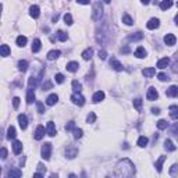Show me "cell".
<instances>
[{"instance_id":"47","label":"cell","mask_w":178,"mask_h":178,"mask_svg":"<svg viewBox=\"0 0 178 178\" xmlns=\"http://www.w3.org/2000/svg\"><path fill=\"white\" fill-rule=\"evenodd\" d=\"M157 78H159V81H161V82H164V81H168V79H170L164 73H160L159 75H157Z\"/></svg>"},{"instance_id":"11","label":"cell","mask_w":178,"mask_h":178,"mask_svg":"<svg viewBox=\"0 0 178 178\" xmlns=\"http://www.w3.org/2000/svg\"><path fill=\"white\" fill-rule=\"evenodd\" d=\"M159 25H160V21L157 18H150L149 22L146 24L147 29H156V28H159Z\"/></svg>"},{"instance_id":"32","label":"cell","mask_w":178,"mask_h":178,"mask_svg":"<svg viewBox=\"0 0 178 178\" xmlns=\"http://www.w3.org/2000/svg\"><path fill=\"white\" fill-rule=\"evenodd\" d=\"M18 70H20L21 73H25V71L28 70V63H27L25 60H20V61H18Z\"/></svg>"},{"instance_id":"41","label":"cell","mask_w":178,"mask_h":178,"mask_svg":"<svg viewBox=\"0 0 178 178\" xmlns=\"http://www.w3.org/2000/svg\"><path fill=\"white\" fill-rule=\"evenodd\" d=\"M82 135H84V131H82L81 128H75V129H74V138H75V139H81Z\"/></svg>"},{"instance_id":"26","label":"cell","mask_w":178,"mask_h":178,"mask_svg":"<svg viewBox=\"0 0 178 178\" xmlns=\"http://www.w3.org/2000/svg\"><path fill=\"white\" fill-rule=\"evenodd\" d=\"M164 160H166V156H160V157H159V160L156 161L157 173H161V168H163V163H164Z\"/></svg>"},{"instance_id":"21","label":"cell","mask_w":178,"mask_h":178,"mask_svg":"<svg viewBox=\"0 0 178 178\" xmlns=\"http://www.w3.org/2000/svg\"><path fill=\"white\" fill-rule=\"evenodd\" d=\"M57 100H59V96H57L56 93H53L46 99V105L47 106H54L56 103H57Z\"/></svg>"},{"instance_id":"6","label":"cell","mask_w":178,"mask_h":178,"mask_svg":"<svg viewBox=\"0 0 178 178\" xmlns=\"http://www.w3.org/2000/svg\"><path fill=\"white\" fill-rule=\"evenodd\" d=\"M109 63H110V67H111V68H114L115 71H123V68H124V67H123V64L120 63L117 59H114V57H113V59H110V61H109Z\"/></svg>"},{"instance_id":"14","label":"cell","mask_w":178,"mask_h":178,"mask_svg":"<svg viewBox=\"0 0 178 178\" xmlns=\"http://www.w3.org/2000/svg\"><path fill=\"white\" fill-rule=\"evenodd\" d=\"M41 77H42V73H41V75H39V77H35V75H32L31 78L28 79V86H29V88H35V86H36V84L41 81Z\"/></svg>"},{"instance_id":"28","label":"cell","mask_w":178,"mask_h":178,"mask_svg":"<svg viewBox=\"0 0 178 178\" xmlns=\"http://www.w3.org/2000/svg\"><path fill=\"white\" fill-rule=\"evenodd\" d=\"M170 115L173 120H178V107L177 106H171L170 107Z\"/></svg>"},{"instance_id":"45","label":"cell","mask_w":178,"mask_h":178,"mask_svg":"<svg viewBox=\"0 0 178 178\" xmlns=\"http://www.w3.org/2000/svg\"><path fill=\"white\" fill-rule=\"evenodd\" d=\"M134 107H135L136 110H141V107H142V99H135L134 100Z\"/></svg>"},{"instance_id":"33","label":"cell","mask_w":178,"mask_h":178,"mask_svg":"<svg viewBox=\"0 0 178 178\" xmlns=\"http://www.w3.org/2000/svg\"><path fill=\"white\" fill-rule=\"evenodd\" d=\"M0 52H1V56H3V57H7V56L10 54V47H9L7 45H1Z\"/></svg>"},{"instance_id":"10","label":"cell","mask_w":178,"mask_h":178,"mask_svg":"<svg viewBox=\"0 0 178 178\" xmlns=\"http://www.w3.org/2000/svg\"><path fill=\"white\" fill-rule=\"evenodd\" d=\"M166 95L171 96V97H178V86H175V85L170 86L167 91H166Z\"/></svg>"},{"instance_id":"16","label":"cell","mask_w":178,"mask_h":178,"mask_svg":"<svg viewBox=\"0 0 178 178\" xmlns=\"http://www.w3.org/2000/svg\"><path fill=\"white\" fill-rule=\"evenodd\" d=\"M103 99H105V92H103V91H97V92L93 95V97H92L93 103H99V102H102Z\"/></svg>"},{"instance_id":"37","label":"cell","mask_w":178,"mask_h":178,"mask_svg":"<svg viewBox=\"0 0 178 178\" xmlns=\"http://www.w3.org/2000/svg\"><path fill=\"white\" fill-rule=\"evenodd\" d=\"M65 155H67L68 159H74V157L78 155V150H77V149H68V150L65 152Z\"/></svg>"},{"instance_id":"5","label":"cell","mask_w":178,"mask_h":178,"mask_svg":"<svg viewBox=\"0 0 178 178\" xmlns=\"http://www.w3.org/2000/svg\"><path fill=\"white\" fill-rule=\"evenodd\" d=\"M157 97H159V92L156 91V88H149V89H147V93H146L147 100L153 102V100H156Z\"/></svg>"},{"instance_id":"1","label":"cell","mask_w":178,"mask_h":178,"mask_svg":"<svg viewBox=\"0 0 178 178\" xmlns=\"http://www.w3.org/2000/svg\"><path fill=\"white\" fill-rule=\"evenodd\" d=\"M135 173L136 170L134 163L131 160H128V159H123V160H120L117 163L114 174L117 177H132V175H135Z\"/></svg>"},{"instance_id":"53","label":"cell","mask_w":178,"mask_h":178,"mask_svg":"<svg viewBox=\"0 0 178 178\" xmlns=\"http://www.w3.org/2000/svg\"><path fill=\"white\" fill-rule=\"evenodd\" d=\"M106 57H107V53H106V50H99V59L106 60Z\"/></svg>"},{"instance_id":"4","label":"cell","mask_w":178,"mask_h":178,"mask_svg":"<svg viewBox=\"0 0 178 178\" xmlns=\"http://www.w3.org/2000/svg\"><path fill=\"white\" fill-rule=\"evenodd\" d=\"M71 100H73L74 105L77 106H84L85 105V97L79 92H75V93L71 96Z\"/></svg>"},{"instance_id":"15","label":"cell","mask_w":178,"mask_h":178,"mask_svg":"<svg viewBox=\"0 0 178 178\" xmlns=\"http://www.w3.org/2000/svg\"><path fill=\"white\" fill-rule=\"evenodd\" d=\"M33 102H35V91H33V88H29L27 92V103L31 105Z\"/></svg>"},{"instance_id":"35","label":"cell","mask_w":178,"mask_h":178,"mask_svg":"<svg viewBox=\"0 0 178 178\" xmlns=\"http://www.w3.org/2000/svg\"><path fill=\"white\" fill-rule=\"evenodd\" d=\"M27 42H28V39H27L25 36H22V35H20V36L17 38V45H18V46H22V47H24V46L27 45Z\"/></svg>"},{"instance_id":"54","label":"cell","mask_w":178,"mask_h":178,"mask_svg":"<svg viewBox=\"0 0 178 178\" xmlns=\"http://www.w3.org/2000/svg\"><path fill=\"white\" fill-rule=\"evenodd\" d=\"M171 132H173L174 135L178 136V123H175V124L173 125V128H171Z\"/></svg>"},{"instance_id":"34","label":"cell","mask_w":178,"mask_h":178,"mask_svg":"<svg viewBox=\"0 0 178 178\" xmlns=\"http://www.w3.org/2000/svg\"><path fill=\"white\" fill-rule=\"evenodd\" d=\"M147 142H149V139H147L146 136H139V139H138V146L145 147L147 145Z\"/></svg>"},{"instance_id":"50","label":"cell","mask_w":178,"mask_h":178,"mask_svg":"<svg viewBox=\"0 0 178 178\" xmlns=\"http://www.w3.org/2000/svg\"><path fill=\"white\" fill-rule=\"evenodd\" d=\"M71 129H75V123H74V121H70V123L65 125V131H71Z\"/></svg>"},{"instance_id":"61","label":"cell","mask_w":178,"mask_h":178,"mask_svg":"<svg viewBox=\"0 0 178 178\" xmlns=\"http://www.w3.org/2000/svg\"><path fill=\"white\" fill-rule=\"evenodd\" d=\"M175 24H177V25H178V14H177V15H175Z\"/></svg>"},{"instance_id":"2","label":"cell","mask_w":178,"mask_h":178,"mask_svg":"<svg viewBox=\"0 0 178 178\" xmlns=\"http://www.w3.org/2000/svg\"><path fill=\"white\" fill-rule=\"evenodd\" d=\"M103 15V7L100 3H95L93 4V13H92V18L95 21H99Z\"/></svg>"},{"instance_id":"39","label":"cell","mask_w":178,"mask_h":178,"mask_svg":"<svg viewBox=\"0 0 178 178\" xmlns=\"http://www.w3.org/2000/svg\"><path fill=\"white\" fill-rule=\"evenodd\" d=\"M123 22H124L125 25H132V24H134V20H132L128 14H124V15H123Z\"/></svg>"},{"instance_id":"8","label":"cell","mask_w":178,"mask_h":178,"mask_svg":"<svg viewBox=\"0 0 178 178\" xmlns=\"http://www.w3.org/2000/svg\"><path fill=\"white\" fill-rule=\"evenodd\" d=\"M175 36L173 35V33H167L166 36H164V43L167 45V46H174L175 45Z\"/></svg>"},{"instance_id":"20","label":"cell","mask_w":178,"mask_h":178,"mask_svg":"<svg viewBox=\"0 0 178 178\" xmlns=\"http://www.w3.org/2000/svg\"><path fill=\"white\" fill-rule=\"evenodd\" d=\"M67 71H70V73H75V71H78V68H79V64L77 63V61H71V63L67 64Z\"/></svg>"},{"instance_id":"31","label":"cell","mask_w":178,"mask_h":178,"mask_svg":"<svg viewBox=\"0 0 178 178\" xmlns=\"http://www.w3.org/2000/svg\"><path fill=\"white\" fill-rule=\"evenodd\" d=\"M59 56H60V50H50L47 53V59L49 60H56Z\"/></svg>"},{"instance_id":"38","label":"cell","mask_w":178,"mask_h":178,"mask_svg":"<svg viewBox=\"0 0 178 178\" xmlns=\"http://www.w3.org/2000/svg\"><path fill=\"white\" fill-rule=\"evenodd\" d=\"M67 38H68V36H67V33H65V32H63V31L57 32V39H59L60 42H65V41H67Z\"/></svg>"},{"instance_id":"60","label":"cell","mask_w":178,"mask_h":178,"mask_svg":"<svg viewBox=\"0 0 178 178\" xmlns=\"http://www.w3.org/2000/svg\"><path fill=\"white\" fill-rule=\"evenodd\" d=\"M149 1H150V0H141V3H142V4H145V6L149 4Z\"/></svg>"},{"instance_id":"58","label":"cell","mask_w":178,"mask_h":178,"mask_svg":"<svg viewBox=\"0 0 178 178\" xmlns=\"http://www.w3.org/2000/svg\"><path fill=\"white\" fill-rule=\"evenodd\" d=\"M152 113H153V114H159V113H160V110H159V109H155V107H153V109H152Z\"/></svg>"},{"instance_id":"25","label":"cell","mask_w":178,"mask_h":178,"mask_svg":"<svg viewBox=\"0 0 178 178\" xmlns=\"http://www.w3.org/2000/svg\"><path fill=\"white\" fill-rule=\"evenodd\" d=\"M135 56L138 57V59H143V57L146 56V50H145V47L139 46V47L135 50Z\"/></svg>"},{"instance_id":"48","label":"cell","mask_w":178,"mask_h":178,"mask_svg":"<svg viewBox=\"0 0 178 178\" xmlns=\"http://www.w3.org/2000/svg\"><path fill=\"white\" fill-rule=\"evenodd\" d=\"M178 174V164H174L170 168V175H177Z\"/></svg>"},{"instance_id":"56","label":"cell","mask_w":178,"mask_h":178,"mask_svg":"<svg viewBox=\"0 0 178 178\" xmlns=\"http://www.w3.org/2000/svg\"><path fill=\"white\" fill-rule=\"evenodd\" d=\"M79 4H89L91 3V0H77Z\"/></svg>"},{"instance_id":"27","label":"cell","mask_w":178,"mask_h":178,"mask_svg":"<svg viewBox=\"0 0 178 178\" xmlns=\"http://www.w3.org/2000/svg\"><path fill=\"white\" fill-rule=\"evenodd\" d=\"M92 54H93V50L89 47V49H86V50L82 52V59H84V60H91V59H92Z\"/></svg>"},{"instance_id":"44","label":"cell","mask_w":178,"mask_h":178,"mask_svg":"<svg viewBox=\"0 0 178 178\" xmlns=\"http://www.w3.org/2000/svg\"><path fill=\"white\" fill-rule=\"evenodd\" d=\"M86 121H88V124H93L95 121H96V114H95V113H89Z\"/></svg>"},{"instance_id":"49","label":"cell","mask_w":178,"mask_h":178,"mask_svg":"<svg viewBox=\"0 0 178 178\" xmlns=\"http://www.w3.org/2000/svg\"><path fill=\"white\" fill-rule=\"evenodd\" d=\"M52 82H49V81H46V82H45V84L42 85V89L43 91H49V89H52Z\"/></svg>"},{"instance_id":"13","label":"cell","mask_w":178,"mask_h":178,"mask_svg":"<svg viewBox=\"0 0 178 178\" xmlns=\"http://www.w3.org/2000/svg\"><path fill=\"white\" fill-rule=\"evenodd\" d=\"M168 64H170V59H168V57H163V59H160V60L157 61V68L164 70Z\"/></svg>"},{"instance_id":"36","label":"cell","mask_w":178,"mask_h":178,"mask_svg":"<svg viewBox=\"0 0 178 178\" xmlns=\"http://www.w3.org/2000/svg\"><path fill=\"white\" fill-rule=\"evenodd\" d=\"M143 38V33L142 32H136V33H134V35H129V41H139V39H142Z\"/></svg>"},{"instance_id":"46","label":"cell","mask_w":178,"mask_h":178,"mask_svg":"<svg viewBox=\"0 0 178 178\" xmlns=\"http://www.w3.org/2000/svg\"><path fill=\"white\" fill-rule=\"evenodd\" d=\"M54 79H56V82H57V84H63V82H64V75H63V74H56Z\"/></svg>"},{"instance_id":"23","label":"cell","mask_w":178,"mask_h":178,"mask_svg":"<svg viewBox=\"0 0 178 178\" xmlns=\"http://www.w3.org/2000/svg\"><path fill=\"white\" fill-rule=\"evenodd\" d=\"M171 6H173V0H163V1L160 3V9H161L163 11L168 10Z\"/></svg>"},{"instance_id":"30","label":"cell","mask_w":178,"mask_h":178,"mask_svg":"<svg viewBox=\"0 0 178 178\" xmlns=\"http://www.w3.org/2000/svg\"><path fill=\"white\" fill-rule=\"evenodd\" d=\"M41 46H42V45H41V41H39V39H35V41L32 42V52L33 53L39 52V50H41Z\"/></svg>"},{"instance_id":"7","label":"cell","mask_w":178,"mask_h":178,"mask_svg":"<svg viewBox=\"0 0 178 178\" xmlns=\"http://www.w3.org/2000/svg\"><path fill=\"white\" fill-rule=\"evenodd\" d=\"M46 134L49 136L56 135V125H54V123H52V121L47 123V125H46Z\"/></svg>"},{"instance_id":"19","label":"cell","mask_w":178,"mask_h":178,"mask_svg":"<svg viewBox=\"0 0 178 178\" xmlns=\"http://www.w3.org/2000/svg\"><path fill=\"white\" fill-rule=\"evenodd\" d=\"M13 150H14L15 155H20L22 152V143L20 141H14V142H13Z\"/></svg>"},{"instance_id":"55","label":"cell","mask_w":178,"mask_h":178,"mask_svg":"<svg viewBox=\"0 0 178 178\" xmlns=\"http://www.w3.org/2000/svg\"><path fill=\"white\" fill-rule=\"evenodd\" d=\"M0 155H1V159L4 160V159L7 157V149H6V147H1V152H0Z\"/></svg>"},{"instance_id":"29","label":"cell","mask_w":178,"mask_h":178,"mask_svg":"<svg viewBox=\"0 0 178 178\" xmlns=\"http://www.w3.org/2000/svg\"><path fill=\"white\" fill-rule=\"evenodd\" d=\"M17 136V132H15V128L11 125L9 127V129H7V139H14Z\"/></svg>"},{"instance_id":"9","label":"cell","mask_w":178,"mask_h":178,"mask_svg":"<svg viewBox=\"0 0 178 178\" xmlns=\"http://www.w3.org/2000/svg\"><path fill=\"white\" fill-rule=\"evenodd\" d=\"M18 123H20L21 129H27V127H28V118H27V115L25 114L18 115Z\"/></svg>"},{"instance_id":"62","label":"cell","mask_w":178,"mask_h":178,"mask_svg":"<svg viewBox=\"0 0 178 178\" xmlns=\"http://www.w3.org/2000/svg\"><path fill=\"white\" fill-rule=\"evenodd\" d=\"M103 1H105V3H110V0H103Z\"/></svg>"},{"instance_id":"12","label":"cell","mask_w":178,"mask_h":178,"mask_svg":"<svg viewBox=\"0 0 178 178\" xmlns=\"http://www.w3.org/2000/svg\"><path fill=\"white\" fill-rule=\"evenodd\" d=\"M43 136H45V128L42 125L36 127V131H35V139L36 141H41Z\"/></svg>"},{"instance_id":"63","label":"cell","mask_w":178,"mask_h":178,"mask_svg":"<svg viewBox=\"0 0 178 178\" xmlns=\"http://www.w3.org/2000/svg\"><path fill=\"white\" fill-rule=\"evenodd\" d=\"M177 7H178V3H177Z\"/></svg>"},{"instance_id":"43","label":"cell","mask_w":178,"mask_h":178,"mask_svg":"<svg viewBox=\"0 0 178 178\" xmlns=\"http://www.w3.org/2000/svg\"><path fill=\"white\" fill-rule=\"evenodd\" d=\"M167 125L168 124L166 120H159V121H157V128H159V129H166Z\"/></svg>"},{"instance_id":"40","label":"cell","mask_w":178,"mask_h":178,"mask_svg":"<svg viewBox=\"0 0 178 178\" xmlns=\"http://www.w3.org/2000/svg\"><path fill=\"white\" fill-rule=\"evenodd\" d=\"M64 22H65L67 25H73V15H71L70 13H65V14H64Z\"/></svg>"},{"instance_id":"24","label":"cell","mask_w":178,"mask_h":178,"mask_svg":"<svg viewBox=\"0 0 178 178\" xmlns=\"http://www.w3.org/2000/svg\"><path fill=\"white\" fill-rule=\"evenodd\" d=\"M164 147H166V150H168V152H174L177 147H175V145L170 141V139H166L164 141Z\"/></svg>"},{"instance_id":"59","label":"cell","mask_w":178,"mask_h":178,"mask_svg":"<svg viewBox=\"0 0 178 178\" xmlns=\"http://www.w3.org/2000/svg\"><path fill=\"white\" fill-rule=\"evenodd\" d=\"M38 170H39V171H43V170H46V168L43 167V164H39V166H38Z\"/></svg>"},{"instance_id":"52","label":"cell","mask_w":178,"mask_h":178,"mask_svg":"<svg viewBox=\"0 0 178 178\" xmlns=\"http://www.w3.org/2000/svg\"><path fill=\"white\" fill-rule=\"evenodd\" d=\"M13 106H14V109H18V106H20V97H14L13 99Z\"/></svg>"},{"instance_id":"18","label":"cell","mask_w":178,"mask_h":178,"mask_svg":"<svg viewBox=\"0 0 178 178\" xmlns=\"http://www.w3.org/2000/svg\"><path fill=\"white\" fill-rule=\"evenodd\" d=\"M142 74H143V77H145V78H152V77L156 74V70H155L153 67H149V68L142 70Z\"/></svg>"},{"instance_id":"17","label":"cell","mask_w":178,"mask_h":178,"mask_svg":"<svg viewBox=\"0 0 178 178\" xmlns=\"http://www.w3.org/2000/svg\"><path fill=\"white\" fill-rule=\"evenodd\" d=\"M29 14H31L32 18H38V17L41 15V9H39L38 6H31V9H29Z\"/></svg>"},{"instance_id":"42","label":"cell","mask_w":178,"mask_h":178,"mask_svg":"<svg viewBox=\"0 0 178 178\" xmlns=\"http://www.w3.org/2000/svg\"><path fill=\"white\" fill-rule=\"evenodd\" d=\"M73 89L75 91V92H81V89H82V85H81V82H78L77 79H74V81H73Z\"/></svg>"},{"instance_id":"57","label":"cell","mask_w":178,"mask_h":178,"mask_svg":"<svg viewBox=\"0 0 178 178\" xmlns=\"http://www.w3.org/2000/svg\"><path fill=\"white\" fill-rule=\"evenodd\" d=\"M121 52H123V53H128V52H129V47H128V46H124V47H121Z\"/></svg>"},{"instance_id":"22","label":"cell","mask_w":178,"mask_h":178,"mask_svg":"<svg viewBox=\"0 0 178 178\" xmlns=\"http://www.w3.org/2000/svg\"><path fill=\"white\" fill-rule=\"evenodd\" d=\"M22 175V171H20V170H17V168H11L10 171L7 173V177H10V178H20Z\"/></svg>"},{"instance_id":"51","label":"cell","mask_w":178,"mask_h":178,"mask_svg":"<svg viewBox=\"0 0 178 178\" xmlns=\"http://www.w3.org/2000/svg\"><path fill=\"white\" fill-rule=\"evenodd\" d=\"M36 107H38V111H39L41 114L45 113V107H43V105L41 103V102H36Z\"/></svg>"},{"instance_id":"3","label":"cell","mask_w":178,"mask_h":178,"mask_svg":"<svg viewBox=\"0 0 178 178\" xmlns=\"http://www.w3.org/2000/svg\"><path fill=\"white\" fill-rule=\"evenodd\" d=\"M41 155H42L43 160H49V159H50V155H52V143L46 142L42 146V149H41Z\"/></svg>"}]
</instances>
